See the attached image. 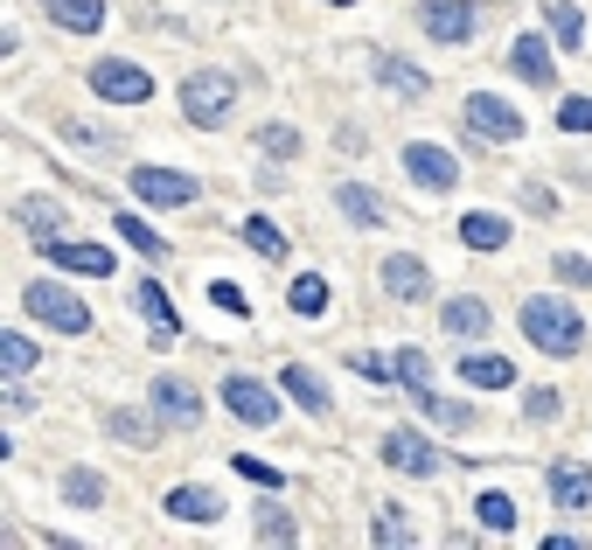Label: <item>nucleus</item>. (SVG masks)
I'll return each instance as SVG.
<instances>
[{
  "instance_id": "34",
  "label": "nucleus",
  "mask_w": 592,
  "mask_h": 550,
  "mask_svg": "<svg viewBox=\"0 0 592 550\" xmlns=\"http://www.w3.org/2000/svg\"><path fill=\"white\" fill-rule=\"evenodd\" d=\"M112 230H119V238H126V244H133L140 258H168V244H161V238H153V223H140V217H133V209H119V217H112Z\"/></svg>"
},
{
  "instance_id": "8",
  "label": "nucleus",
  "mask_w": 592,
  "mask_h": 550,
  "mask_svg": "<svg viewBox=\"0 0 592 550\" xmlns=\"http://www.w3.org/2000/svg\"><path fill=\"white\" fill-rule=\"evenodd\" d=\"M36 251H42L57 272H77V279H112V251H106V244L70 238V230H57V238H36Z\"/></svg>"
},
{
  "instance_id": "17",
  "label": "nucleus",
  "mask_w": 592,
  "mask_h": 550,
  "mask_svg": "<svg viewBox=\"0 0 592 550\" xmlns=\"http://www.w3.org/2000/svg\"><path fill=\"white\" fill-rule=\"evenodd\" d=\"M460 244L481 251V258H495L509 244V217H502V209H468V217H460Z\"/></svg>"
},
{
  "instance_id": "9",
  "label": "nucleus",
  "mask_w": 592,
  "mask_h": 550,
  "mask_svg": "<svg viewBox=\"0 0 592 550\" xmlns=\"http://www.w3.org/2000/svg\"><path fill=\"white\" fill-rule=\"evenodd\" d=\"M223 411L238 418V426H251V432L279 426V398H272L259 377H223Z\"/></svg>"
},
{
  "instance_id": "31",
  "label": "nucleus",
  "mask_w": 592,
  "mask_h": 550,
  "mask_svg": "<svg viewBox=\"0 0 592 550\" xmlns=\"http://www.w3.org/2000/svg\"><path fill=\"white\" fill-rule=\"evenodd\" d=\"M36 342H29V334H21V328H8V334H0V377H29L36 370Z\"/></svg>"
},
{
  "instance_id": "12",
  "label": "nucleus",
  "mask_w": 592,
  "mask_h": 550,
  "mask_svg": "<svg viewBox=\"0 0 592 550\" xmlns=\"http://www.w3.org/2000/svg\"><path fill=\"white\" fill-rule=\"evenodd\" d=\"M383 293H391L398 307H425L432 300V272L411 251H398V258H383Z\"/></svg>"
},
{
  "instance_id": "3",
  "label": "nucleus",
  "mask_w": 592,
  "mask_h": 550,
  "mask_svg": "<svg viewBox=\"0 0 592 550\" xmlns=\"http://www.w3.org/2000/svg\"><path fill=\"white\" fill-rule=\"evenodd\" d=\"M21 313L42 328H57V334H91V307L70 293V286L57 279H36V286H21Z\"/></svg>"
},
{
  "instance_id": "21",
  "label": "nucleus",
  "mask_w": 592,
  "mask_h": 550,
  "mask_svg": "<svg viewBox=\"0 0 592 550\" xmlns=\"http://www.w3.org/2000/svg\"><path fill=\"white\" fill-rule=\"evenodd\" d=\"M509 70H516L523 84H551V77H558L551 42H544V36H516V42H509Z\"/></svg>"
},
{
  "instance_id": "29",
  "label": "nucleus",
  "mask_w": 592,
  "mask_h": 550,
  "mask_svg": "<svg viewBox=\"0 0 592 550\" xmlns=\"http://www.w3.org/2000/svg\"><path fill=\"white\" fill-rule=\"evenodd\" d=\"M238 238L259 251V258H287V251H293V238H287V230H279L272 217H244V223H238Z\"/></svg>"
},
{
  "instance_id": "10",
  "label": "nucleus",
  "mask_w": 592,
  "mask_h": 550,
  "mask_svg": "<svg viewBox=\"0 0 592 550\" xmlns=\"http://www.w3.org/2000/svg\"><path fill=\"white\" fill-rule=\"evenodd\" d=\"M133 196H140L147 209H189L202 189H195L189 168H133Z\"/></svg>"
},
{
  "instance_id": "14",
  "label": "nucleus",
  "mask_w": 592,
  "mask_h": 550,
  "mask_svg": "<svg viewBox=\"0 0 592 550\" xmlns=\"http://www.w3.org/2000/svg\"><path fill=\"white\" fill-rule=\"evenodd\" d=\"M153 411H161V426L189 432L202 418V398H195V383H182V377H153Z\"/></svg>"
},
{
  "instance_id": "16",
  "label": "nucleus",
  "mask_w": 592,
  "mask_h": 550,
  "mask_svg": "<svg viewBox=\"0 0 592 550\" xmlns=\"http://www.w3.org/2000/svg\"><path fill=\"white\" fill-rule=\"evenodd\" d=\"M334 209L355 223V230H377V223H391V209H383V196L370 189V181H342L334 189Z\"/></svg>"
},
{
  "instance_id": "22",
  "label": "nucleus",
  "mask_w": 592,
  "mask_h": 550,
  "mask_svg": "<svg viewBox=\"0 0 592 550\" xmlns=\"http://www.w3.org/2000/svg\"><path fill=\"white\" fill-rule=\"evenodd\" d=\"M42 14L57 21V29H70V36H98V29H106V0H42Z\"/></svg>"
},
{
  "instance_id": "35",
  "label": "nucleus",
  "mask_w": 592,
  "mask_h": 550,
  "mask_svg": "<svg viewBox=\"0 0 592 550\" xmlns=\"http://www.w3.org/2000/svg\"><path fill=\"white\" fill-rule=\"evenodd\" d=\"M391 370H398V383L411 390V398H419V390H432V356H425V349H398Z\"/></svg>"
},
{
  "instance_id": "39",
  "label": "nucleus",
  "mask_w": 592,
  "mask_h": 550,
  "mask_svg": "<svg viewBox=\"0 0 592 550\" xmlns=\"http://www.w3.org/2000/svg\"><path fill=\"white\" fill-rule=\"evenodd\" d=\"M230 467H238L244 481H259V488H279V481H287V467H272V460H259V453H238Z\"/></svg>"
},
{
  "instance_id": "26",
  "label": "nucleus",
  "mask_w": 592,
  "mask_h": 550,
  "mask_svg": "<svg viewBox=\"0 0 592 550\" xmlns=\"http://www.w3.org/2000/svg\"><path fill=\"white\" fill-rule=\"evenodd\" d=\"M377 84L383 91H398V98H425L432 84H425V70L411 63V57H377Z\"/></svg>"
},
{
  "instance_id": "33",
  "label": "nucleus",
  "mask_w": 592,
  "mask_h": 550,
  "mask_svg": "<svg viewBox=\"0 0 592 550\" xmlns=\"http://www.w3.org/2000/svg\"><path fill=\"white\" fill-rule=\"evenodd\" d=\"M153 418H161V411H153ZM153 418H140V411H106V432L126 439V447H153V432H161Z\"/></svg>"
},
{
  "instance_id": "19",
  "label": "nucleus",
  "mask_w": 592,
  "mask_h": 550,
  "mask_svg": "<svg viewBox=\"0 0 592 550\" xmlns=\"http://www.w3.org/2000/svg\"><path fill=\"white\" fill-rule=\"evenodd\" d=\"M544 488L558 509H592V467H579V460H558L544 474Z\"/></svg>"
},
{
  "instance_id": "7",
  "label": "nucleus",
  "mask_w": 592,
  "mask_h": 550,
  "mask_svg": "<svg viewBox=\"0 0 592 550\" xmlns=\"http://www.w3.org/2000/svg\"><path fill=\"white\" fill-rule=\"evenodd\" d=\"M91 91L106 98V104H147L153 98V77L133 57H98L91 63Z\"/></svg>"
},
{
  "instance_id": "44",
  "label": "nucleus",
  "mask_w": 592,
  "mask_h": 550,
  "mask_svg": "<svg viewBox=\"0 0 592 550\" xmlns=\"http://www.w3.org/2000/svg\"><path fill=\"white\" fill-rule=\"evenodd\" d=\"M349 370H355V377H370V383H398V370H391L383 356H349Z\"/></svg>"
},
{
  "instance_id": "11",
  "label": "nucleus",
  "mask_w": 592,
  "mask_h": 550,
  "mask_svg": "<svg viewBox=\"0 0 592 550\" xmlns=\"http://www.w3.org/2000/svg\"><path fill=\"white\" fill-rule=\"evenodd\" d=\"M404 174L419 181L425 196H446V189H460V161H453L446 147H432V140H411V147H404Z\"/></svg>"
},
{
  "instance_id": "15",
  "label": "nucleus",
  "mask_w": 592,
  "mask_h": 550,
  "mask_svg": "<svg viewBox=\"0 0 592 550\" xmlns=\"http://www.w3.org/2000/svg\"><path fill=\"white\" fill-rule=\"evenodd\" d=\"M133 307L147 313V328H153V342H161V349L182 334V313H174V300H168L161 279H140V286H133Z\"/></svg>"
},
{
  "instance_id": "27",
  "label": "nucleus",
  "mask_w": 592,
  "mask_h": 550,
  "mask_svg": "<svg viewBox=\"0 0 592 550\" xmlns=\"http://www.w3.org/2000/svg\"><path fill=\"white\" fill-rule=\"evenodd\" d=\"M474 516H481V530H488V537H509V530H516V494L481 488V494H474Z\"/></svg>"
},
{
  "instance_id": "32",
  "label": "nucleus",
  "mask_w": 592,
  "mask_h": 550,
  "mask_svg": "<svg viewBox=\"0 0 592 550\" xmlns=\"http://www.w3.org/2000/svg\"><path fill=\"white\" fill-rule=\"evenodd\" d=\"M63 502H70V509H98V502H106V474L70 467V474H63Z\"/></svg>"
},
{
  "instance_id": "41",
  "label": "nucleus",
  "mask_w": 592,
  "mask_h": 550,
  "mask_svg": "<svg viewBox=\"0 0 592 550\" xmlns=\"http://www.w3.org/2000/svg\"><path fill=\"white\" fill-rule=\"evenodd\" d=\"M558 411H564V398H558V390H530V398H523V418H530V426H551Z\"/></svg>"
},
{
  "instance_id": "25",
  "label": "nucleus",
  "mask_w": 592,
  "mask_h": 550,
  "mask_svg": "<svg viewBox=\"0 0 592 550\" xmlns=\"http://www.w3.org/2000/svg\"><path fill=\"white\" fill-rule=\"evenodd\" d=\"M419 411H425V426H440V432H474V404L440 398V390H419Z\"/></svg>"
},
{
  "instance_id": "6",
  "label": "nucleus",
  "mask_w": 592,
  "mask_h": 550,
  "mask_svg": "<svg viewBox=\"0 0 592 550\" xmlns=\"http://www.w3.org/2000/svg\"><path fill=\"white\" fill-rule=\"evenodd\" d=\"M481 21H488V8H481V0H425V8H419V29L432 36V42H474L481 36Z\"/></svg>"
},
{
  "instance_id": "46",
  "label": "nucleus",
  "mask_w": 592,
  "mask_h": 550,
  "mask_svg": "<svg viewBox=\"0 0 592 550\" xmlns=\"http://www.w3.org/2000/svg\"><path fill=\"white\" fill-rule=\"evenodd\" d=\"M328 8H355V0H328Z\"/></svg>"
},
{
  "instance_id": "38",
  "label": "nucleus",
  "mask_w": 592,
  "mask_h": 550,
  "mask_svg": "<svg viewBox=\"0 0 592 550\" xmlns=\"http://www.w3.org/2000/svg\"><path fill=\"white\" fill-rule=\"evenodd\" d=\"M551 272H558L564 286H579V293H592V258H585V251H558Z\"/></svg>"
},
{
  "instance_id": "24",
  "label": "nucleus",
  "mask_w": 592,
  "mask_h": 550,
  "mask_svg": "<svg viewBox=\"0 0 592 550\" xmlns=\"http://www.w3.org/2000/svg\"><path fill=\"white\" fill-rule=\"evenodd\" d=\"M460 383H474V390H509V383H516V362H509V356H460Z\"/></svg>"
},
{
  "instance_id": "37",
  "label": "nucleus",
  "mask_w": 592,
  "mask_h": 550,
  "mask_svg": "<svg viewBox=\"0 0 592 550\" xmlns=\"http://www.w3.org/2000/svg\"><path fill=\"white\" fill-rule=\"evenodd\" d=\"M251 522H259V530H251L259 543H293V537H300V530H293V516L279 509V502H259V516H251Z\"/></svg>"
},
{
  "instance_id": "2",
  "label": "nucleus",
  "mask_w": 592,
  "mask_h": 550,
  "mask_svg": "<svg viewBox=\"0 0 592 550\" xmlns=\"http://www.w3.org/2000/svg\"><path fill=\"white\" fill-rule=\"evenodd\" d=\"M230 112H238V77L230 70H189L182 77V119L195 133H217Z\"/></svg>"
},
{
  "instance_id": "1",
  "label": "nucleus",
  "mask_w": 592,
  "mask_h": 550,
  "mask_svg": "<svg viewBox=\"0 0 592 550\" xmlns=\"http://www.w3.org/2000/svg\"><path fill=\"white\" fill-rule=\"evenodd\" d=\"M523 334H530V349L536 356H579L585 349V321H579V307L572 300H523Z\"/></svg>"
},
{
  "instance_id": "5",
  "label": "nucleus",
  "mask_w": 592,
  "mask_h": 550,
  "mask_svg": "<svg viewBox=\"0 0 592 550\" xmlns=\"http://www.w3.org/2000/svg\"><path fill=\"white\" fill-rule=\"evenodd\" d=\"M383 467H398V474H411V481H432V474H446V467H460V460H446L425 432L391 426L383 432Z\"/></svg>"
},
{
  "instance_id": "13",
  "label": "nucleus",
  "mask_w": 592,
  "mask_h": 550,
  "mask_svg": "<svg viewBox=\"0 0 592 550\" xmlns=\"http://www.w3.org/2000/svg\"><path fill=\"white\" fill-rule=\"evenodd\" d=\"M161 509H168V522H189V530H210V522H223V494H217V488H195V481H189V488H168V502H161Z\"/></svg>"
},
{
  "instance_id": "20",
  "label": "nucleus",
  "mask_w": 592,
  "mask_h": 550,
  "mask_svg": "<svg viewBox=\"0 0 592 550\" xmlns=\"http://www.w3.org/2000/svg\"><path fill=\"white\" fill-rule=\"evenodd\" d=\"M279 390H287V398L300 404V411H314V418H328L334 411V398H328V383L307 370V362H287V370H279Z\"/></svg>"
},
{
  "instance_id": "42",
  "label": "nucleus",
  "mask_w": 592,
  "mask_h": 550,
  "mask_svg": "<svg viewBox=\"0 0 592 550\" xmlns=\"http://www.w3.org/2000/svg\"><path fill=\"white\" fill-rule=\"evenodd\" d=\"M210 300H217L223 313H238V321L251 313V300H244V286H238V279H210Z\"/></svg>"
},
{
  "instance_id": "4",
  "label": "nucleus",
  "mask_w": 592,
  "mask_h": 550,
  "mask_svg": "<svg viewBox=\"0 0 592 550\" xmlns=\"http://www.w3.org/2000/svg\"><path fill=\"white\" fill-rule=\"evenodd\" d=\"M460 126H468L481 147H516L523 140V112L502 91H474L468 104H460Z\"/></svg>"
},
{
  "instance_id": "28",
  "label": "nucleus",
  "mask_w": 592,
  "mask_h": 550,
  "mask_svg": "<svg viewBox=\"0 0 592 550\" xmlns=\"http://www.w3.org/2000/svg\"><path fill=\"white\" fill-rule=\"evenodd\" d=\"M544 29H551V42L564 49V57H572V49H585V21H579L572 0H551V8H544Z\"/></svg>"
},
{
  "instance_id": "43",
  "label": "nucleus",
  "mask_w": 592,
  "mask_h": 550,
  "mask_svg": "<svg viewBox=\"0 0 592 550\" xmlns=\"http://www.w3.org/2000/svg\"><path fill=\"white\" fill-rule=\"evenodd\" d=\"M370 543H411L404 516H398V509H383V516H377V530H370Z\"/></svg>"
},
{
  "instance_id": "23",
  "label": "nucleus",
  "mask_w": 592,
  "mask_h": 550,
  "mask_svg": "<svg viewBox=\"0 0 592 550\" xmlns=\"http://www.w3.org/2000/svg\"><path fill=\"white\" fill-rule=\"evenodd\" d=\"M14 223L36 230V238H57V230H70V209L49 202V196H21V202H14Z\"/></svg>"
},
{
  "instance_id": "40",
  "label": "nucleus",
  "mask_w": 592,
  "mask_h": 550,
  "mask_svg": "<svg viewBox=\"0 0 592 550\" xmlns=\"http://www.w3.org/2000/svg\"><path fill=\"white\" fill-rule=\"evenodd\" d=\"M558 133H592V98H564L558 104Z\"/></svg>"
},
{
  "instance_id": "18",
  "label": "nucleus",
  "mask_w": 592,
  "mask_h": 550,
  "mask_svg": "<svg viewBox=\"0 0 592 550\" xmlns=\"http://www.w3.org/2000/svg\"><path fill=\"white\" fill-rule=\"evenodd\" d=\"M440 321H446V334H460V342H481L488 321H495V307H488L481 293H460V300L440 307Z\"/></svg>"
},
{
  "instance_id": "30",
  "label": "nucleus",
  "mask_w": 592,
  "mask_h": 550,
  "mask_svg": "<svg viewBox=\"0 0 592 550\" xmlns=\"http://www.w3.org/2000/svg\"><path fill=\"white\" fill-rule=\"evenodd\" d=\"M287 307L300 313V321H321V313H328V279L321 272H300L293 293H287Z\"/></svg>"
},
{
  "instance_id": "36",
  "label": "nucleus",
  "mask_w": 592,
  "mask_h": 550,
  "mask_svg": "<svg viewBox=\"0 0 592 550\" xmlns=\"http://www.w3.org/2000/svg\"><path fill=\"white\" fill-rule=\"evenodd\" d=\"M259 153H265V161H293V153H300V133H293L287 119H265V126H259Z\"/></svg>"
},
{
  "instance_id": "45",
  "label": "nucleus",
  "mask_w": 592,
  "mask_h": 550,
  "mask_svg": "<svg viewBox=\"0 0 592 550\" xmlns=\"http://www.w3.org/2000/svg\"><path fill=\"white\" fill-rule=\"evenodd\" d=\"M63 140H70V147H84V153L98 147V133H91V126H84V119H63Z\"/></svg>"
}]
</instances>
